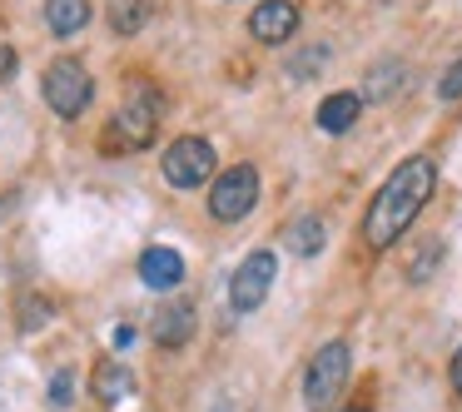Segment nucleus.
<instances>
[{
    "instance_id": "1",
    "label": "nucleus",
    "mask_w": 462,
    "mask_h": 412,
    "mask_svg": "<svg viewBox=\"0 0 462 412\" xmlns=\"http://www.w3.org/2000/svg\"><path fill=\"white\" fill-rule=\"evenodd\" d=\"M432 189H438V164H432L428 154L402 160L398 169L383 179V189L373 194V204H368V219H363V239H368V249H393V243L412 229V219H418L422 204L432 199Z\"/></svg>"
},
{
    "instance_id": "2",
    "label": "nucleus",
    "mask_w": 462,
    "mask_h": 412,
    "mask_svg": "<svg viewBox=\"0 0 462 412\" xmlns=\"http://www.w3.org/2000/svg\"><path fill=\"white\" fill-rule=\"evenodd\" d=\"M343 382H348V343L333 338L313 352L309 372H303V402H309L313 412H328L333 402H338Z\"/></svg>"
},
{
    "instance_id": "3",
    "label": "nucleus",
    "mask_w": 462,
    "mask_h": 412,
    "mask_svg": "<svg viewBox=\"0 0 462 412\" xmlns=\"http://www.w3.org/2000/svg\"><path fill=\"white\" fill-rule=\"evenodd\" d=\"M254 204H259V169H254V164H234V169H224L219 179H214V189H209L214 219L239 224L254 214Z\"/></svg>"
},
{
    "instance_id": "4",
    "label": "nucleus",
    "mask_w": 462,
    "mask_h": 412,
    "mask_svg": "<svg viewBox=\"0 0 462 412\" xmlns=\"http://www.w3.org/2000/svg\"><path fill=\"white\" fill-rule=\"evenodd\" d=\"M90 95H95V80L80 60H55L45 70V105H51L60 120H75V114L90 110Z\"/></svg>"
},
{
    "instance_id": "5",
    "label": "nucleus",
    "mask_w": 462,
    "mask_h": 412,
    "mask_svg": "<svg viewBox=\"0 0 462 412\" xmlns=\"http://www.w3.org/2000/svg\"><path fill=\"white\" fill-rule=\"evenodd\" d=\"M164 179L174 189H199V184L214 179V144L199 140V134H184L164 150Z\"/></svg>"
},
{
    "instance_id": "6",
    "label": "nucleus",
    "mask_w": 462,
    "mask_h": 412,
    "mask_svg": "<svg viewBox=\"0 0 462 412\" xmlns=\"http://www.w3.org/2000/svg\"><path fill=\"white\" fill-rule=\"evenodd\" d=\"M273 273H279V259H273L269 249H254L229 279V308L234 313L263 308V298H269V288H273Z\"/></svg>"
},
{
    "instance_id": "7",
    "label": "nucleus",
    "mask_w": 462,
    "mask_h": 412,
    "mask_svg": "<svg viewBox=\"0 0 462 412\" xmlns=\"http://www.w3.org/2000/svg\"><path fill=\"white\" fill-rule=\"evenodd\" d=\"M160 90H150V85H134L130 105L120 110V120H115V130H120V144L125 150H144V144L154 140V124H160Z\"/></svg>"
},
{
    "instance_id": "8",
    "label": "nucleus",
    "mask_w": 462,
    "mask_h": 412,
    "mask_svg": "<svg viewBox=\"0 0 462 412\" xmlns=\"http://www.w3.org/2000/svg\"><path fill=\"white\" fill-rule=\"evenodd\" d=\"M249 31H254V41H263V45H283L299 31V5H293V0H263L259 11L249 15Z\"/></svg>"
},
{
    "instance_id": "9",
    "label": "nucleus",
    "mask_w": 462,
    "mask_h": 412,
    "mask_svg": "<svg viewBox=\"0 0 462 412\" xmlns=\"http://www.w3.org/2000/svg\"><path fill=\"white\" fill-rule=\"evenodd\" d=\"M140 283H144V288H160V293L180 288V283H184V253L180 249H164V243L144 249L140 253Z\"/></svg>"
},
{
    "instance_id": "10",
    "label": "nucleus",
    "mask_w": 462,
    "mask_h": 412,
    "mask_svg": "<svg viewBox=\"0 0 462 412\" xmlns=\"http://www.w3.org/2000/svg\"><path fill=\"white\" fill-rule=\"evenodd\" d=\"M150 333H154L160 348H184V343L194 338V303H164V308L154 313Z\"/></svg>"
},
{
    "instance_id": "11",
    "label": "nucleus",
    "mask_w": 462,
    "mask_h": 412,
    "mask_svg": "<svg viewBox=\"0 0 462 412\" xmlns=\"http://www.w3.org/2000/svg\"><path fill=\"white\" fill-rule=\"evenodd\" d=\"M358 114H363V95L338 90V95H328V100L319 105V130L323 134H343V130L358 124Z\"/></svg>"
},
{
    "instance_id": "12",
    "label": "nucleus",
    "mask_w": 462,
    "mask_h": 412,
    "mask_svg": "<svg viewBox=\"0 0 462 412\" xmlns=\"http://www.w3.org/2000/svg\"><path fill=\"white\" fill-rule=\"evenodd\" d=\"M323 243H328V224H323L319 214H299V219L283 229V249L299 253V259H313Z\"/></svg>"
},
{
    "instance_id": "13",
    "label": "nucleus",
    "mask_w": 462,
    "mask_h": 412,
    "mask_svg": "<svg viewBox=\"0 0 462 412\" xmlns=\"http://www.w3.org/2000/svg\"><path fill=\"white\" fill-rule=\"evenodd\" d=\"M90 388H95V398H100V402H120V398H130V392H134V378H130V368H120L115 358H100V362H95V372H90Z\"/></svg>"
},
{
    "instance_id": "14",
    "label": "nucleus",
    "mask_w": 462,
    "mask_h": 412,
    "mask_svg": "<svg viewBox=\"0 0 462 412\" xmlns=\"http://www.w3.org/2000/svg\"><path fill=\"white\" fill-rule=\"evenodd\" d=\"M45 25L55 35H80L90 25V0H45Z\"/></svg>"
},
{
    "instance_id": "15",
    "label": "nucleus",
    "mask_w": 462,
    "mask_h": 412,
    "mask_svg": "<svg viewBox=\"0 0 462 412\" xmlns=\"http://www.w3.org/2000/svg\"><path fill=\"white\" fill-rule=\"evenodd\" d=\"M154 0H110V31L115 35H140L150 21Z\"/></svg>"
},
{
    "instance_id": "16",
    "label": "nucleus",
    "mask_w": 462,
    "mask_h": 412,
    "mask_svg": "<svg viewBox=\"0 0 462 412\" xmlns=\"http://www.w3.org/2000/svg\"><path fill=\"white\" fill-rule=\"evenodd\" d=\"M438 259H442V243H422L418 259H412V269H408V279H412V283L432 279V263H438Z\"/></svg>"
},
{
    "instance_id": "17",
    "label": "nucleus",
    "mask_w": 462,
    "mask_h": 412,
    "mask_svg": "<svg viewBox=\"0 0 462 412\" xmlns=\"http://www.w3.org/2000/svg\"><path fill=\"white\" fill-rule=\"evenodd\" d=\"M438 100H462V60L448 65V75L438 80Z\"/></svg>"
},
{
    "instance_id": "18",
    "label": "nucleus",
    "mask_w": 462,
    "mask_h": 412,
    "mask_svg": "<svg viewBox=\"0 0 462 412\" xmlns=\"http://www.w3.org/2000/svg\"><path fill=\"white\" fill-rule=\"evenodd\" d=\"M70 382H75V372H65V368L51 378V402H55V407H70V398H75Z\"/></svg>"
},
{
    "instance_id": "19",
    "label": "nucleus",
    "mask_w": 462,
    "mask_h": 412,
    "mask_svg": "<svg viewBox=\"0 0 462 412\" xmlns=\"http://www.w3.org/2000/svg\"><path fill=\"white\" fill-rule=\"evenodd\" d=\"M393 80H398L402 85V65H378V80H373V100H383V95H388L393 90Z\"/></svg>"
},
{
    "instance_id": "20",
    "label": "nucleus",
    "mask_w": 462,
    "mask_h": 412,
    "mask_svg": "<svg viewBox=\"0 0 462 412\" xmlns=\"http://www.w3.org/2000/svg\"><path fill=\"white\" fill-rule=\"evenodd\" d=\"M15 65H21V55H15V45H5V41H0V85H5V80L15 75Z\"/></svg>"
},
{
    "instance_id": "21",
    "label": "nucleus",
    "mask_w": 462,
    "mask_h": 412,
    "mask_svg": "<svg viewBox=\"0 0 462 412\" xmlns=\"http://www.w3.org/2000/svg\"><path fill=\"white\" fill-rule=\"evenodd\" d=\"M448 378H452V388H457V392H462V348H457V352H452V368H448Z\"/></svg>"
},
{
    "instance_id": "22",
    "label": "nucleus",
    "mask_w": 462,
    "mask_h": 412,
    "mask_svg": "<svg viewBox=\"0 0 462 412\" xmlns=\"http://www.w3.org/2000/svg\"><path fill=\"white\" fill-rule=\"evenodd\" d=\"M343 412H368V407H343Z\"/></svg>"
}]
</instances>
